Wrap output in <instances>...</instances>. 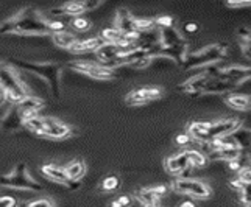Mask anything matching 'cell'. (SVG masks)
<instances>
[{"mask_svg":"<svg viewBox=\"0 0 251 207\" xmlns=\"http://www.w3.org/2000/svg\"><path fill=\"white\" fill-rule=\"evenodd\" d=\"M172 188L178 193L197 198V200H206L212 195L211 187L203 181L190 179V178H179L172 183Z\"/></svg>","mask_w":251,"mask_h":207,"instance_id":"obj_6","label":"cell"},{"mask_svg":"<svg viewBox=\"0 0 251 207\" xmlns=\"http://www.w3.org/2000/svg\"><path fill=\"white\" fill-rule=\"evenodd\" d=\"M144 207H158V206H144Z\"/></svg>","mask_w":251,"mask_h":207,"instance_id":"obj_48","label":"cell"},{"mask_svg":"<svg viewBox=\"0 0 251 207\" xmlns=\"http://www.w3.org/2000/svg\"><path fill=\"white\" fill-rule=\"evenodd\" d=\"M97 58H99V64L106 67V69H111V70H114V69L117 67L116 64V59L120 53V48L114 44H103L97 51Z\"/></svg>","mask_w":251,"mask_h":207,"instance_id":"obj_17","label":"cell"},{"mask_svg":"<svg viewBox=\"0 0 251 207\" xmlns=\"http://www.w3.org/2000/svg\"><path fill=\"white\" fill-rule=\"evenodd\" d=\"M178 207H197L194 201H184V203H181Z\"/></svg>","mask_w":251,"mask_h":207,"instance_id":"obj_47","label":"cell"},{"mask_svg":"<svg viewBox=\"0 0 251 207\" xmlns=\"http://www.w3.org/2000/svg\"><path fill=\"white\" fill-rule=\"evenodd\" d=\"M169 192L167 185H156V187H144L136 190L134 198L144 206H158L159 200L162 196H166Z\"/></svg>","mask_w":251,"mask_h":207,"instance_id":"obj_14","label":"cell"},{"mask_svg":"<svg viewBox=\"0 0 251 207\" xmlns=\"http://www.w3.org/2000/svg\"><path fill=\"white\" fill-rule=\"evenodd\" d=\"M0 34H51L47 27V17L34 8H24L10 19L0 23Z\"/></svg>","mask_w":251,"mask_h":207,"instance_id":"obj_1","label":"cell"},{"mask_svg":"<svg viewBox=\"0 0 251 207\" xmlns=\"http://www.w3.org/2000/svg\"><path fill=\"white\" fill-rule=\"evenodd\" d=\"M242 126V122L239 118H222L217 122H209V129H207V139L209 142L234 134L237 129ZM207 142V143H209Z\"/></svg>","mask_w":251,"mask_h":207,"instance_id":"obj_9","label":"cell"},{"mask_svg":"<svg viewBox=\"0 0 251 207\" xmlns=\"http://www.w3.org/2000/svg\"><path fill=\"white\" fill-rule=\"evenodd\" d=\"M5 103H8V100H6V92H5V89L0 86V108H2Z\"/></svg>","mask_w":251,"mask_h":207,"instance_id":"obj_44","label":"cell"},{"mask_svg":"<svg viewBox=\"0 0 251 207\" xmlns=\"http://www.w3.org/2000/svg\"><path fill=\"white\" fill-rule=\"evenodd\" d=\"M151 61H153V58H142L137 63H134L131 67H134V69H144V67H149L151 64Z\"/></svg>","mask_w":251,"mask_h":207,"instance_id":"obj_41","label":"cell"},{"mask_svg":"<svg viewBox=\"0 0 251 207\" xmlns=\"http://www.w3.org/2000/svg\"><path fill=\"white\" fill-rule=\"evenodd\" d=\"M164 167H166V170L170 175H181L184 170L190 168L184 151L176 153V154H173V156L167 158L166 162H164Z\"/></svg>","mask_w":251,"mask_h":207,"instance_id":"obj_20","label":"cell"},{"mask_svg":"<svg viewBox=\"0 0 251 207\" xmlns=\"http://www.w3.org/2000/svg\"><path fill=\"white\" fill-rule=\"evenodd\" d=\"M226 55V46L225 44H211L197 51H190L186 55L183 66L186 70H194L200 67H209L212 64L220 63Z\"/></svg>","mask_w":251,"mask_h":207,"instance_id":"obj_3","label":"cell"},{"mask_svg":"<svg viewBox=\"0 0 251 207\" xmlns=\"http://www.w3.org/2000/svg\"><path fill=\"white\" fill-rule=\"evenodd\" d=\"M217 78L229 81L234 86L242 84L247 80H251V67L244 66H225Z\"/></svg>","mask_w":251,"mask_h":207,"instance_id":"obj_15","label":"cell"},{"mask_svg":"<svg viewBox=\"0 0 251 207\" xmlns=\"http://www.w3.org/2000/svg\"><path fill=\"white\" fill-rule=\"evenodd\" d=\"M17 108H19L22 112H24V115L27 120H30L31 117H36L38 115V112L46 106V103L44 100H41L39 97H33V95H28L27 97H24L19 103H16Z\"/></svg>","mask_w":251,"mask_h":207,"instance_id":"obj_19","label":"cell"},{"mask_svg":"<svg viewBox=\"0 0 251 207\" xmlns=\"http://www.w3.org/2000/svg\"><path fill=\"white\" fill-rule=\"evenodd\" d=\"M186 158L189 161V165L190 167H195V168H201L207 163V158L206 154L201 153L200 150H194V148H189V150H183Z\"/></svg>","mask_w":251,"mask_h":207,"instance_id":"obj_29","label":"cell"},{"mask_svg":"<svg viewBox=\"0 0 251 207\" xmlns=\"http://www.w3.org/2000/svg\"><path fill=\"white\" fill-rule=\"evenodd\" d=\"M51 39H53L55 46H58L59 48H66V50H69L76 41H78L75 38V34L69 31H59V33L51 34Z\"/></svg>","mask_w":251,"mask_h":207,"instance_id":"obj_28","label":"cell"},{"mask_svg":"<svg viewBox=\"0 0 251 207\" xmlns=\"http://www.w3.org/2000/svg\"><path fill=\"white\" fill-rule=\"evenodd\" d=\"M103 46V41L100 38H89L86 41H76L75 44L69 48L72 53H91V51H97Z\"/></svg>","mask_w":251,"mask_h":207,"instance_id":"obj_23","label":"cell"},{"mask_svg":"<svg viewBox=\"0 0 251 207\" xmlns=\"http://www.w3.org/2000/svg\"><path fill=\"white\" fill-rule=\"evenodd\" d=\"M175 142H176L178 146H187L190 142H192V137H190L187 133H184V134H178V136H176V139H175Z\"/></svg>","mask_w":251,"mask_h":207,"instance_id":"obj_39","label":"cell"},{"mask_svg":"<svg viewBox=\"0 0 251 207\" xmlns=\"http://www.w3.org/2000/svg\"><path fill=\"white\" fill-rule=\"evenodd\" d=\"M237 179L242 184H251V165L242 168L237 173Z\"/></svg>","mask_w":251,"mask_h":207,"instance_id":"obj_37","label":"cell"},{"mask_svg":"<svg viewBox=\"0 0 251 207\" xmlns=\"http://www.w3.org/2000/svg\"><path fill=\"white\" fill-rule=\"evenodd\" d=\"M232 139L236 140L237 146L240 151H251V129H245V128H239L234 134H231Z\"/></svg>","mask_w":251,"mask_h":207,"instance_id":"obj_27","label":"cell"},{"mask_svg":"<svg viewBox=\"0 0 251 207\" xmlns=\"http://www.w3.org/2000/svg\"><path fill=\"white\" fill-rule=\"evenodd\" d=\"M0 86L6 92V100L10 103V106L19 103L24 97L28 95V91L21 81L19 75L16 73L14 67L6 63L0 64Z\"/></svg>","mask_w":251,"mask_h":207,"instance_id":"obj_4","label":"cell"},{"mask_svg":"<svg viewBox=\"0 0 251 207\" xmlns=\"http://www.w3.org/2000/svg\"><path fill=\"white\" fill-rule=\"evenodd\" d=\"M232 89H236V86L232 83L220 80V78H211L204 86L203 93H226V92H231Z\"/></svg>","mask_w":251,"mask_h":207,"instance_id":"obj_24","label":"cell"},{"mask_svg":"<svg viewBox=\"0 0 251 207\" xmlns=\"http://www.w3.org/2000/svg\"><path fill=\"white\" fill-rule=\"evenodd\" d=\"M122 38V31L117 30L116 27H108V28H103L100 31V39L103 41V44H117Z\"/></svg>","mask_w":251,"mask_h":207,"instance_id":"obj_30","label":"cell"},{"mask_svg":"<svg viewBox=\"0 0 251 207\" xmlns=\"http://www.w3.org/2000/svg\"><path fill=\"white\" fill-rule=\"evenodd\" d=\"M240 203L245 207H251V195H240Z\"/></svg>","mask_w":251,"mask_h":207,"instance_id":"obj_43","label":"cell"},{"mask_svg":"<svg viewBox=\"0 0 251 207\" xmlns=\"http://www.w3.org/2000/svg\"><path fill=\"white\" fill-rule=\"evenodd\" d=\"M161 97H162V91L159 88H141L129 92L125 101L129 106H142L153 100H159Z\"/></svg>","mask_w":251,"mask_h":207,"instance_id":"obj_12","label":"cell"},{"mask_svg":"<svg viewBox=\"0 0 251 207\" xmlns=\"http://www.w3.org/2000/svg\"><path fill=\"white\" fill-rule=\"evenodd\" d=\"M64 171L72 181H75V183H80L81 178L86 173V165H84V162L81 159H75V161H71L67 163V165L64 167Z\"/></svg>","mask_w":251,"mask_h":207,"instance_id":"obj_26","label":"cell"},{"mask_svg":"<svg viewBox=\"0 0 251 207\" xmlns=\"http://www.w3.org/2000/svg\"><path fill=\"white\" fill-rule=\"evenodd\" d=\"M27 207H55L53 201L50 198H41V200H34L27 204Z\"/></svg>","mask_w":251,"mask_h":207,"instance_id":"obj_38","label":"cell"},{"mask_svg":"<svg viewBox=\"0 0 251 207\" xmlns=\"http://www.w3.org/2000/svg\"><path fill=\"white\" fill-rule=\"evenodd\" d=\"M211 80L209 75L206 73H200V75H194L190 76L187 81H184L183 84H179V91H183L184 93L190 97H198L203 93L204 86L207 84V81Z\"/></svg>","mask_w":251,"mask_h":207,"instance_id":"obj_16","label":"cell"},{"mask_svg":"<svg viewBox=\"0 0 251 207\" xmlns=\"http://www.w3.org/2000/svg\"><path fill=\"white\" fill-rule=\"evenodd\" d=\"M240 156V150L237 146H228V148H219V150H214L209 151L206 154L207 161H212V162H231Z\"/></svg>","mask_w":251,"mask_h":207,"instance_id":"obj_21","label":"cell"},{"mask_svg":"<svg viewBox=\"0 0 251 207\" xmlns=\"http://www.w3.org/2000/svg\"><path fill=\"white\" fill-rule=\"evenodd\" d=\"M133 21H134V16L129 13L126 8H119V10H117V16H116L114 27L117 30H120L122 33H131V31H134Z\"/></svg>","mask_w":251,"mask_h":207,"instance_id":"obj_22","label":"cell"},{"mask_svg":"<svg viewBox=\"0 0 251 207\" xmlns=\"http://www.w3.org/2000/svg\"><path fill=\"white\" fill-rule=\"evenodd\" d=\"M240 195H251V184H242Z\"/></svg>","mask_w":251,"mask_h":207,"instance_id":"obj_45","label":"cell"},{"mask_svg":"<svg viewBox=\"0 0 251 207\" xmlns=\"http://www.w3.org/2000/svg\"><path fill=\"white\" fill-rule=\"evenodd\" d=\"M237 34H239L240 46H242V50H244L245 56H248L251 59V30L242 27L237 30Z\"/></svg>","mask_w":251,"mask_h":207,"instance_id":"obj_31","label":"cell"},{"mask_svg":"<svg viewBox=\"0 0 251 207\" xmlns=\"http://www.w3.org/2000/svg\"><path fill=\"white\" fill-rule=\"evenodd\" d=\"M67 67L72 69L75 72L88 75L91 78L100 80V81H109V80H114L117 76L116 70H111V69L95 64L92 61H72V63H67Z\"/></svg>","mask_w":251,"mask_h":207,"instance_id":"obj_7","label":"cell"},{"mask_svg":"<svg viewBox=\"0 0 251 207\" xmlns=\"http://www.w3.org/2000/svg\"><path fill=\"white\" fill-rule=\"evenodd\" d=\"M71 134H72V129L69 125L59 122V120L53 117H44V126H42V131L39 134L41 137L61 140V139H67Z\"/></svg>","mask_w":251,"mask_h":207,"instance_id":"obj_10","label":"cell"},{"mask_svg":"<svg viewBox=\"0 0 251 207\" xmlns=\"http://www.w3.org/2000/svg\"><path fill=\"white\" fill-rule=\"evenodd\" d=\"M10 66L22 69V70L31 72L34 75L44 78L49 86L50 91L53 93L55 98H59L61 95V70L63 67L56 63H30V61H22V59H10Z\"/></svg>","mask_w":251,"mask_h":207,"instance_id":"obj_2","label":"cell"},{"mask_svg":"<svg viewBox=\"0 0 251 207\" xmlns=\"http://www.w3.org/2000/svg\"><path fill=\"white\" fill-rule=\"evenodd\" d=\"M226 6H229V8H244V6H251V2H228Z\"/></svg>","mask_w":251,"mask_h":207,"instance_id":"obj_42","label":"cell"},{"mask_svg":"<svg viewBox=\"0 0 251 207\" xmlns=\"http://www.w3.org/2000/svg\"><path fill=\"white\" fill-rule=\"evenodd\" d=\"M154 23H156L158 28H167V27H173V17L172 16H159L154 19Z\"/></svg>","mask_w":251,"mask_h":207,"instance_id":"obj_36","label":"cell"},{"mask_svg":"<svg viewBox=\"0 0 251 207\" xmlns=\"http://www.w3.org/2000/svg\"><path fill=\"white\" fill-rule=\"evenodd\" d=\"M71 25L76 31H88L91 28V21L86 19L84 16H76L71 21Z\"/></svg>","mask_w":251,"mask_h":207,"instance_id":"obj_34","label":"cell"},{"mask_svg":"<svg viewBox=\"0 0 251 207\" xmlns=\"http://www.w3.org/2000/svg\"><path fill=\"white\" fill-rule=\"evenodd\" d=\"M134 204V196L131 195H120L116 200L109 203V207H131Z\"/></svg>","mask_w":251,"mask_h":207,"instance_id":"obj_35","label":"cell"},{"mask_svg":"<svg viewBox=\"0 0 251 207\" xmlns=\"http://www.w3.org/2000/svg\"><path fill=\"white\" fill-rule=\"evenodd\" d=\"M100 5V2H91V0H80V2H66L63 5H59L56 8H51L49 11L50 16H53L55 19L58 16H81L83 13H88L95 10Z\"/></svg>","mask_w":251,"mask_h":207,"instance_id":"obj_8","label":"cell"},{"mask_svg":"<svg viewBox=\"0 0 251 207\" xmlns=\"http://www.w3.org/2000/svg\"><path fill=\"white\" fill-rule=\"evenodd\" d=\"M225 103L236 111H250L251 109V97L240 95V93H232L225 98Z\"/></svg>","mask_w":251,"mask_h":207,"instance_id":"obj_25","label":"cell"},{"mask_svg":"<svg viewBox=\"0 0 251 207\" xmlns=\"http://www.w3.org/2000/svg\"><path fill=\"white\" fill-rule=\"evenodd\" d=\"M158 31H159V46L162 48H169V50L189 48L187 41L175 27L158 28Z\"/></svg>","mask_w":251,"mask_h":207,"instance_id":"obj_11","label":"cell"},{"mask_svg":"<svg viewBox=\"0 0 251 207\" xmlns=\"http://www.w3.org/2000/svg\"><path fill=\"white\" fill-rule=\"evenodd\" d=\"M120 187V178L116 175H109L101 179L100 183V190L101 192H114Z\"/></svg>","mask_w":251,"mask_h":207,"instance_id":"obj_33","label":"cell"},{"mask_svg":"<svg viewBox=\"0 0 251 207\" xmlns=\"http://www.w3.org/2000/svg\"><path fill=\"white\" fill-rule=\"evenodd\" d=\"M0 187H11V188H21V190H33V192L42 190V185L30 176L27 165L24 162L17 163L11 173L0 176Z\"/></svg>","mask_w":251,"mask_h":207,"instance_id":"obj_5","label":"cell"},{"mask_svg":"<svg viewBox=\"0 0 251 207\" xmlns=\"http://www.w3.org/2000/svg\"><path fill=\"white\" fill-rule=\"evenodd\" d=\"M133 27H134V31L142 34V33L153 31L156 28V23H154V19H141V17H134Z\"/></svg>","mask_w":251,"mask_h":207,"instance_id":"obj_32","label":"cell"},{"mask_svg":"<svg viewBox=\"0 0 251 207\" xmlns=\"http://www.w3.org/2000/svg\"><path fill=\"white\" fill-rule=\"evenodd\" d=\"M25 122H27V118H25L24 112L17 108V105H13L2 120V128L5 131H16V129L22 128Z\"/></svg>","mask_w":251,"mask_h":207,"instance_id":"obj_18","label":"cell"},{"mask_svg":"<svg viewBox=\"0 0 251 207\" xmlns=\"http://www.w3.org/2000/svg\"><path fill=\"white\" fill-rule=\"evenodd\" d=\"M186 30L187 31H197L198 30V25L197 23H187L186 25Z\"/></svg>","mask_w":251,"mask_h":207,"instance_id":"obj_46","label":"cell"},{"mask_svg":"<svg viewBox=\"0 0 251 207\" xmlns=\"http://www.w3.org/2000/svg\"><path fill=\"white\" fill-rule=\"evenodd\" d=\"M41 171H42V175H44L46 178H49L50 181H53V183L63 184L69 188H74V190L80 187V183L72 181L66 175L64 167H59V165H56V163H46V165L41 167Z\"/></svg>","mask_w":251,"mask_h":207,"instance_id":"obj_13","label":"cell"},{"mask_svg":"<svg viewBox=\"0 0 251 207\" xmlns=\"http://www.w3.org/2000/svg\"><path fill=\"white\" fill-rule=\"evenodd\" d=\"M17 201L13 196H0V207H16Z\"/></svg>","mask_w":251,"mask_h":207,"instance_id":"obj_40","label":"cell"}]
</instances>
